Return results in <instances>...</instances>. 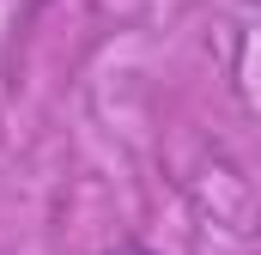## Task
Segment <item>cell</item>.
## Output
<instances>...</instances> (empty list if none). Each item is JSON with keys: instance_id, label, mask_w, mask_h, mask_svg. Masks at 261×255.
I'll list each match as a JSON object with an SVG mask.
<instances>
[{"instance_id": "1", "label": "cell", "mask_w": 261, "mask_h": 255, "mask_svg": "<svg viewBox=\"0 0 261 255\" xmlns=\"http://www.w3.org/2000/svg\"><path fill=\"white\" fill-rule=\"evenodd\" d=\"M110 255H152V249H134V243H128V249H110Z\"/></svg>"}]
</instances>
